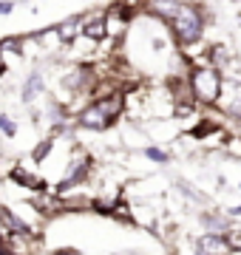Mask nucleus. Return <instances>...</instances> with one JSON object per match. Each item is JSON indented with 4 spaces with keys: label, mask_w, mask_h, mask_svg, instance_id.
Here are the masks:
<instances>
[{
    "label": "nucleus",
    "mask_w": 241,
    "mask_h": 255,
    "mask_svg": "<svg viewBox=\"0 0 241 255\" xmlns=\"http://www.w3.org/2000/svg\"><path fill=\"white\" fill-rule=\"evenodd\" d=\"M170 26L176 31L179 43L190 46V43H196V40L202 37V28H204L202 11L196 9V6H182V3H179L176 11L170 14Z\"/></svg>",
    "instance_id": "obj_1"
},
{
    "label": "nucleus",
    "mask_w": 241,
    "mask_h": 255,
    "mask_svg": "<svg viewBox=\"0 0 241 255\" xmlns=\"http://www.w3.org/2000/svg\"><path fill=\"white\" fill-rule=\"evenodd\" d=\"M190 88H193V97L204 105H213L219 97H222V77L216 68H196L193 77H190Z\"/></svg>",
    "instance_id": "obj_2"
},
{
    "label": "nucleus",
    "mask_w": 241,
    "mask_h": 255,
    "mask_svg": "<svg viewBox=\"0 0 241 255\" xmlns=\"http://www.w3.org/2000/svg\"><path fill=\"white\" fill-rule=\"evenodd\" d=\"M196 255H230V247H227L224 236L204 233V236L196 241Z\"/></svg>",
    "instance_id": "obj_3"
},
{
    "label": "nucleus",
    "mask_w": 241,
    "mask_h": 255,
    "mask_svg": "<svg viewBox=\"0 0 241 255\" xmlns=\"http://www.w3.org/2000/svg\"><path fill=\"white\" fill-rule=\"evenodd\" d=\"M94 105H97V108H100L102 114H105V117H108V119L114 122V119L120 117L122 111H125V97H122V94L117 91V94H108V97H102V100H97Z\"/></svg>",
    "instance_id": "obj_4"
},
{
    "label": "nucleus",
    "mask_w": 241,
    "mask_h": 255,
    "mask_svg": "<svg viewBox=\"0 0 241 255\" xmlns=\"http://www.w3.org/2000/svg\"><path fill=\"white\" fill-rule=\"evenodd\" d=\"M80 125L83 128H91V130H105V128L111 125V119L105 117L97 105H88V108L80 114Z\"/></svg>",
    "instance_id": "obj_5"
},
{
    "label": "nucleus",
    "mask_w": 241,
    "mask_h": 255,
    "mask_svg": "<svg viewBox=\"0 0 241 255\" xmlns=\"http://www.w3.org/2000/svg\"><path fill=\"white\" fill-rule=\"evenodd\" d=\"M204 233H216V236H224L227 233V219L224 216H213V213H204L202 216Z\"/></svg>",
    "instance_id": "obj_6"
},
{
    "label": "nucleus",
    "mask_w": 241,
    "mask_h": 255,
    "mask_svg": "<svg viewBox=\"0 0 241 255\" xmlns=\"http://www.w3.org/2000/svg\"><path fill=\"white\" fill-rule=\"evenodd\" d=\"M11 179H14V182H20L23 187H28V190H43V182H40L37 176L26 173L23 167H14V173H11Z\"/></svg>",
    "instance_id": "obj_7"
},
{
    "label": "nucleus",
    "mask_w": 241,
    "mask_h": 255,
    "mask_svg": "<svg viewBox=\"0 0 241 255\" xmlns=\"http://www.w3.org/2000/svg\"><path fill=\"white\" fill-rule=\"evenodd\" d=\"M83 31L91 37V40H100V37H105V20H94V23H85Z\"/></svg>",
    "instance_id": "obj_8"
},
{
    "label": "nucleus",
    "mask_w": 241,
    "mask_h": 255,
    "mask_svg": "<svg viewBox=\"0 0 241 255\" xmlns=\"http://www.w3.org/2000/svg\"><path fill=\"white\" fill-rule=\"evenodd\" d=\"M227 247H230V253H241V227L236 230H227V236H224Z\"/></svg>",
    "instance_id": "obj_9"
},
{
    "label": "nucleus",
    "mask_w": 241,
    "mask_h": 255,
    "mask_svg": "<svg viewBox=\"0 0 241 255\" xmlns=\"http://www.w3.org/2000/svg\"><path fill=\"white\" fill-rule=\"evenodd\" d=\"M145 156H148L150 162H159V164H167V162H170V156H167L165 150H159V147H148V150H145Z\"/></svg>",
    "instance_id": "obj_10"
},
{
    "label": "nucleus",
    "mask_w": 241,
    "mask_h": 255,
    "mask_svg": "<svg viewBox=\"0 0 241 255\" xmlns=\"http://www.w3.org/2000/svg\"><path fill=\"white\" fill-rule=\"evenodd\" d=\"M77 26H80V20H71V23H65V26L60 28V37H63V40H71V37L77 34Z\"/></svg>",
    "instance_id": "obj_11"
},
{
    "label": "nucleus",
    "mask_w": 241,
    "mask_h": 255,
    "mask_svg": "<svg viewBox=\"0 0 241 255\" xmlns=\"http://www.w3.org/2000/svg\"><path fill=\"white\" fill-rule=\"evenodd\" d=\"M210 130H213V122H202V125H196V128H193V136H196V139H202V136H207Z\"/></svg>",
    "instance_id": "obj_12"
},
{
    "label": "nucleus",
    "mask_w": 241,
    "mask_h": 255,
    "mask_svg": "<svg viewBox=\"0 0 241 255\" xmlns=\"http://www.w3.org/2000/svg\"><path fill=\"white\" fill-rule=\"evenodd\" d=\"M11 236H14V233L9 230V224L3 221V213H0V244H6V241H9Z\"/></svg>",
    "instance_id": "obj_13"
},
{
    "label": "nucleus",
    "mask_w": 241,
    "mask_h": 255,
    "mask_svg": "<svg viewBox=\"0 0 241 255\" xmlns=\"http://www.w3.org/2000/svg\"><path fill=\"white\" fill-rule=\"evenodd\" d=\"M37 91H40V77H31V80H28V85H26V100H31Z\"/></svg>",
    "instance_id": "obj_14"
},
{
    "label": "nucleus",
    "mask_w": 241,
    "mask_h": 255,
    "mask_svg": "<svg viewBox=\"0 0 241 255\" xmlns=\"http://www.w3.org/2000/svg\"><path fill=\"white\" fill-rule=\"evenodd\" d=\"M0 130H3V133H9V136L14 133V125L9 122V117H0Z\"/></svg>",
    "instance_id": "obj_15"
},
{
    "label": "nucleus",
    "mask_w": 241,
    "mask_h": 255,
    "mask_svg": "<svg viewBox=\"0 0 241 255\" xmlns=\"http://www.w3.org/2000/svg\"><path fill=\"white\" fill-rule=\"evenodd\" d=\"M54 255H80V253H77V250H57Z\"/></svg>",
    "instance_id": "obj_16"
},
{
    "label": "nucleus",
    "mask_w": 241,
    "mask_h": 255,
    "mask_svg": "<svg viewBox=\"0 0 241 255\" xmlns=\"http://www.w3.org/2000/svg\"><path fill=\"white\" fill-rule=\"evenodd\" d=\"M230 216H241V204H239V207H233V210H230Z\"/></svg>",
    "instance_id": "obj_17"
}]
</instances>
